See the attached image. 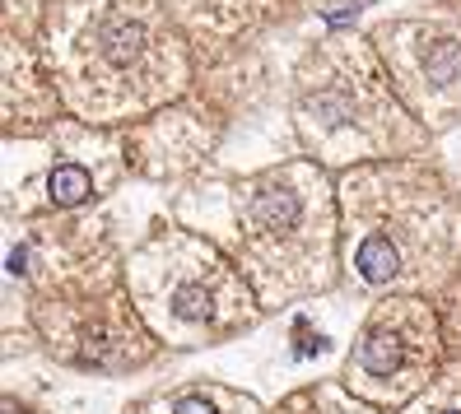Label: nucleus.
I'll return each instance as SVG.
<instances>
[{
    "mask_svg": "<svg viewBox=\"0 0 461 414\" xmlns=\"http://www.w3.org/2000/svg\"><path fill=\"white\" fill-rule=\"evenodd\" d=\"M429 340H424V326L415 317L373 321L364 336H359L355 354H349V382L368 386V392H383V396L401 392V386L411 382L420 354L429 349Z\"/></svg>",
    "mask_w": 461,
    "mask_h": 414,
    "instance_id": "nucleus-1",
    "label": "nucleus"
},
{
    "mask_svg": "<svg viewBox=\"0 0 461 414\" xmlns=\"http://www.w3.org/2000/svg\"><path fill=\"white\" fill-rule=\"evenodd\" d=\"M355 270H359V280H368V284H392L396 274H401V252H396V242L383 238V233L364 238L359 252H355Z\"/></svg>",
    "mask_w": 461,
    "mask_h": 414,
    "instance_id": "nucleus-3",
    "label": "nucleus"
},
{
    "mask_svg": "<svg viewBox=\"0 0 461 414\" xmlns=\"http://www.w3.org/2000/svg\"><path fill=\"white\" fill-rule=\"evenodd\" d=\"M438 414H461V405H447V410H438Z\"/></svg>",
    "mask_w": 461,
    "mask_h": 414,
    "instance_id": "nucleus-8",
    "label": "nucleus"
},
{
    "mask_svg": "<svg viewBox=\"0 0 461 414\" xmlns=\"http://www.w3.org/2000/svg\"><path fill=\"white\" fill-rule=\"evenodd\" d=\"M424 70H429V79H438V85L456 79V75H461V47L447 42V38L429 42V51H424Z\"/></svg>",
    "mask_w": 461,
    "mask_h": 414,
    "instance_id": "nucleus-6",
    "label": "nucleus"
},
{
    "mask_svg": "<svg viewBox=\"0 0 461 414\" xmlns=\"http://www.w3.org/2000/svg\"><path fill=\"white\" fill-rule=\"evenodd\" d=\"M252 219L261 229L285 233V229L298 224V196H294V191H261V196L252 201Z\"/></svg>",
    "mask_w": 461,
    "mask_h": 414,
    "instance_id": "nucleus-4",
    "label": "nucleus"
},
{
    "mask_svg": "<svg viewBox=\"0 0 461 414\" xmlns=\"http://www.w3.org/2000/svg\"><path fill=\"white\" fill-rule=\"evenodd\" d=\"M113 57H117V61L135 57V29H122V33H117V47H113Z\"/></svg>",
    "mask_w": 461,
    "mask_h": 414,
    "instance_id": "nucleus-7",
    "label": "nucleus"
},
{
    "mask_svg": "<svg viewBox=\"0 0 461 414\" xmlns=\"http://www.w3.org/2000/svg\"><path fill=\"white\" fill-rule=\"evenodd\" d=\"M47 186H51L47 196L57 201V205H79V201H85L89 191H94L89 173H85V168H75V163H61V168L51 173V182H47Z\"/></svg>",
    "mask_w": 461,
    "mask_h": 414,
    "instance_id": "nucleus-5",
    "label": "nucleus"
},
{
    "mask_svg": "<svg viewBox=\"0 0 461 414\" xmlns=\"http://www.w3.org/2000/svg\"><path fill=\"white\" fill-rule=\"evenodd\" d=\"M168 321L186 326V330H205L220 321V298L205 280H182L168 289Z\"/></svg>",
    "mask_w": 461,
    "mask_h": 414,
    "instance_id": "nucleus-2",
    "label": "nucleus"
}]
</instances>
